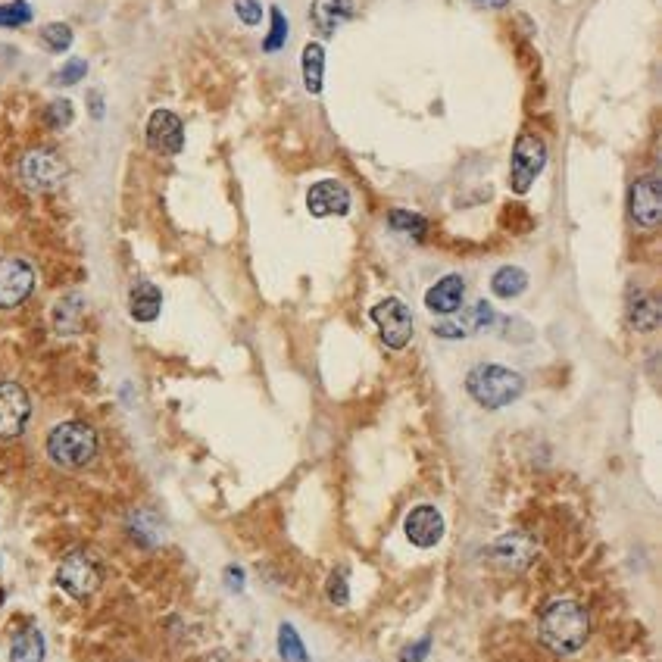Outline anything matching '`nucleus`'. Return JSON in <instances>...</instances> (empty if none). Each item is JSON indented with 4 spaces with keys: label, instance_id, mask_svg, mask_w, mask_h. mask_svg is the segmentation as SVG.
<instances>
[{
    "label": "nucleus",
    "instance_id": "nucleus-33",
    "mask_svg": "<svg viewBox=\"0 0 662 662\" xmlns=\"http://www.w3.org/2000/svg\"><path fill=\"white\" fill-rule=\"evenodd\" d=\"M428 653H431V638H419L416 644H410L400 653V662H425Z\"/></svg>",
    "mask_w": 662,
    "mask_h": 662
},
{
    "label": "nucleus",
    "instance_id": "nucleus-37",
    "mask_svg": "<svg viewBox=\"0 0 662 662\" xmlns=\"http://www.w3.org/2000/svg\"><path fill=\"white\" fill-rule=\"evenodd\" d=\"M475 7H485V10H503L509 0H472Z\"/></svg>",
    "mask_w": 662,
    "mask_h": 662
},
{
    "label": "nucleus",
    "instance_id": "nucleus-18",
    "mask_svg": "<svg viewBox=\"0 0 662 662\" xmlns=\"http://www.w3.org/2000/svg\"><path fill=\"white\" fill-rule=\"evenodd\" d=\"M163 310V294L157 285L150 282H138L132 291H129V313L135 322H154Z\"/></svg>",
    "mask_w": 662,
    "mask_h": 662
},
{
    "label": "nucleus",
    "instance_id": "nucleus-28",
    "mask_svg": "<svg viewBox=\"0 0 662 662\" xmlns=\"http://www.w3.org/2000/svg\"><path fill=\"white\" fill-rule=\"evenodd\" d=\"M32 7L25 0H10V4L0 7V29H22V25L32 22Z\"/></svg>",
    "mask_w": 662,
    "mask_h": 662
},
{
    "label": "nucleus",
    "instance_id": "nucleus-34",
    "mask_svg": "<svg viewBox=\"0 0 662 662\" xmlns=\"http://www.w3.org/2000/svg\"><path fill=\"white\" fill-rule=\"evenodd\" d=\"M435 335H438V338H447V341H460V338H466V331L460 328V322H456V319H447V322H438V325H435Z\"/></svg>",
    "mask_w": 662,
    "mask_h": 662
},
{
    "label": "nucleus",
    "instance_id": "nucleus-30",
    "mask_svg": "<svg viewBox=\"0 0 662 662\" xmlns=\"http://www.w3.org/2000/svg\"><path fill=\"white\" fill-rule=\"evenodd\" d=\"M85 72H88V63H85V60H69V63H63L60 72L54 75V85H60V88L79 85V82L85 79Z\"/></svg>",
    "mask_w": 662,
    "mask_h": 662
},
{
    "label": "nucleus",
    "instance_id": "nucleus-4",
    "mask_svg": "<svg viewBox=\"0 0 662 662\" xmlns=\"http://www.w3.org/2000/svg\"><path fill=\"white\" fill-rule=\"evenodd\" d=\"M66 160L57 154L54 147H32L25 150L19 166H16V175L22 188H29L32 194H47V191H57L63 182H66Z\"/></svg>",
    "mask_w": 662,
    "mask_h": 662
},
{
    "label": "nucleus",
    "instance_id": "nucleus-21",
    "mask_svg": "<svg viewBox=\"0 0 662 662\" xmlns=\"http://www.w3.org/2000/svg\"><path fill=\"white\" fill-rule=\"evenodd\" d=\"M10 662H44V638L38 628H22L10 644Z\"/></svg>",
    "mask_w": 662,
    "mask_h": 662
},
{
    "label": "nucleus",
    "instance_id": "nucleus-31",
    "mask_svg": "<svg viewBox=\"0 0 662 662\" xmlns=\"http://www.w3.org/2000/svg\"><path fill=\"white\" fill-rule=\"evenodd\" d=\"M235 13L244 25H250V29H257V25L263 22V4L260 0H235Z\"/></svg>",
    "mask_w": 662,
    "mask_h": 662
},
{
    "label": "nucleus",
    "instance_id": "nucleus-16",
    "mask_svg": "<svg viewBox=\"0 0 662 662\" xmlns=\"http://www.w3.org/2000/svg\"><path fill=\"white\" fill-rule=\"evenodd\" d=\"M85 313H88V303L79 291H69L54 303V313H50V322H54V331L63 338L69 335H79L82 325H85Z\"/></svg>",
    "mask_w": 662,
    "mask_h": 662
},
{
    "label": "nucleus",
    "instance_id": "nucleus-2",
    "mask_svg": "<svg viewBox=\"0 0 662 662\" xmlns=\"http://www.w3.org/2000/svg\"><path fill=\"white\" fill-rule=\"evenodd\" d=\"M97 450H100L97 431L88 422H79V419L60 422V425L50 428V435H47L50 463L66 469V472H79V469L91 466Z\"/></svg>",
    "mask_w": 662,
    "mask_h": 662
},
{
    "label": "nucleus",
    "instance_id": "nucleus-6",
    "mask_svg": "<svg viewBox=\"0 0 662 662\" xmlns=\"http://www.w3.org/2000/svg\"><path fill=\"white\" fill-rule=\"evenodd\" d=\"M372 322L378 328L381 341L391 350H403L410 347L413 335H416V325H413V313L410 307L400 300V297H385L381 303L372 307Z\"/></svg>",
    "mask_w": 662,
    "mask_h": 662
},
{
    "label": "nucleus",
    "instance_id": "nucleus-3",
    "mask_svg": "<svg viewBox=\"0 0 662 662\" xmlns=\"http://www.w3.org/2000/svg\"><path fill=\"white\" fill-rule=\"evenodd\" d=\"M469 397L485 410H503L525 394V378L500 363H481L466 375Z\"/></svg>",
    "mask_w": 662,
    "mask_h": 662
},
{
    "label": "nucleus",
    "instance_id": "nucleus-11",
    "mask_svg": "<svg viewBox=\"0 0 662 662\" xmlns=\"http://www.w3.org/2000/svg\"><path fill=\"white\" fill-rule=\"evenodd\" d=\"M144 138H147L150 150H157V154H163V157H175L185 150V122L172 110H154L147 119Z\"/></svg>",
    "mask_w": 662,
    "mask_h": 662
},
{
    "label": "nucleus",
    "instance_id": "nucleus-15",
    "mask_svg": "<svg viewBox=\"0 0 662 662\" xmlns=\"http://www.w3.org/2000/svg\"><path fill=\"white\" fill-rule=\"evenodd\" d=\"M463 300H466V282L463 275H444L441 282H435L425 294V307L435 313V316H453L463 310Z\"/></svg>",
    "mask_w": 662,
    "mask_h": 662
},
{
    "label": "nucleus",
    "instance_id": "nucleus-7",
    "mask_svg": "<svg viewBox=\"0 0 662 662\" xmlns=\"http://www.w3.org/2000/svg\"><path fill=\"white\" fill-rule=\"evenodd\" d=\"M547 166V147L541 138L522 135L513 147V163H509V188L516 194H528L531 185L538 182V175Z\"/></svg>",
    "mask_w": 662,
    "mask_h": 662
},
{
    "label": "nucleus",
    "instance_id": "nucleus-1",
    "mask_svg": "<svg viewBox=\"0 0 662 662\" xmlns=\"http://www.w3.org/2000/svg\"><path fill=\"white\" fill-rule=\"evenodd\" d=\"M588 634H591V619L588 609L578 600H553L544 606V613L538 619V638L556 656L578 653L588 644Z\"/></svg>",
    "mask_w": 662,
    "mask_h": 662
},
{
    "label": "nucleus",
    "instance_id": "nucleus-35",
    "mask_svg": "<svg viewBox=\"0 0 662 662\" xmlns=\"http://www.w3.org/2000/svg\"><path fill=\"white\" fill-rule=\"evenodd\" d=\"M225 581H228V588H232V591H241L244 588V572L235 569V566H228L225 569Z\"/></svg>",
    "mask_w": 662,
    "mask_h": 662
},
{
    "label": "nucleus",
    "instance_id": "nucleus-20",
    "mask_svg": "<svg viewBox=\"0 0 662 662\" xmlns=\"http://www.w3.org/2000/svg\"><path fill=\"white\" fill-rule=\"evenodd\" d=\"M300 69H303V85L313 97L322 94V79H325V47L319 41H310L300 54Z\"/></svg>",
    "mask_w": 662,
    "mask_h": 662
},
{
    "label": "nucleus",
    "instance_id": "nucleus-8",
    "mask_svg": "<svg viewBox=\"0 0 662 662\" xmlns=\"http://www.w3.org/2000/svg\"><path fill=\"white\" fill-rule=\"evenodd\" d=\"M35 266L22 257H4L0 260V310H16L35 291Z\"/></svg>",
    "mask_w": 662,
    "mask_h": 662
},
{
    "label": "nucleus",
    "instance_id": "nucleus-29",
    "mask_svg": "<svg viewBox=\"0 0 662 662\" xmlns=\"http://www.w3.org/2000/svg\"><path fill=\"white\" fill-rule=\"evenodd\" d=\"M288 16L278 10V7H272V29H269V35H266V41H263V47H266V54H275V50H282L285 44H288Z\"/></svg>",
    "mask_w": 662,
    "mask_h": 662
},
{
    "label": "nucleus",
    "instance_id": "nucleus-24",
    "mask_svg": "<svg viewBox=\"0 0 662 662\" xmlns=\"http://www.w3.org/2000/svg\"><path fill=\"white\" fill-rule=\"evenodd\" d=\"M388 225L400 235H410L413 241H422L425 232H428V222L419 216V213H410V210H391L388 213Z\"/></svg>",
    "mask_w": 662,
    "mask_h": 662
},
{
    "label": "nucleus",
    "instance_id": "nucleus-22",
    "mask_svg": "<svg viewBox=\"0 0 662 662\" xmlns=\"http://www.w3.org/2000/svg\"><path fill=\"white\" fill-rule=\"evenodd\" d=\"M525 288H528V275H525V269H519V266H503V269H497L494 278H491V291H494V297H500V300H513V297L525 294Z\"/></svg>",
    "mask_w": 662,
    "mask_h": 662
},
{
    "label": "nucleus",
    "instance_id": "nucleus-5",
    "mask_svg": "<svg viewBox=\"0 0 662 662\" xmlns=\"http://www.w3.org/2000/svg\"><path fill=\"white\" fill-rule=\"evenodd\" d=\"M100 581H104V572H100V563L85 553V550H72L60 559L57 566V584L63 588V594H69L72 600H88Z\"/></svg>",
    "mask_w": 662,
    "mask_h": 662
},
{
    "label": "nucleus",
    "instance_id": "nucleus-27",
    "mask_svg": "<svg viewBox=\"0 0 662 662\" xmlns=\"http://www.w3.org/2000/svg\"><path fill=\"white\" fill-rule=\"evenodd\" d=\"M72 119H75V107H72V100H66V97L50 100L47 110H44V122H47V129H54V132L69 129Z\"/></svg>",
    "mask_w": 662,
    "mask_h": 662
},
{
    "label": "nucleus",
    "instance_id": "nucleus-10",
    "mask_svg": "<svg viewBox=\"0 0 662 662\" xmlns=\"http://www.w3.org/2000/svg\"><path fill=\"white\" fill-rule=\"evenodd\" d=\"M32 416V400L16 381H0V438H19Z\"/></svg>",
    "mask_w": 662,
    "mask_h": 662
},
{
    "label": "nucleus",
    "instance_id": "nucleus-25",
    "mask_svg": "<svg viewBox=\"0 0 662 662\" xmlns=\"http://www.w3.org/2000/svg\"><path fill=\"white\" fill-rule=\"evenodd\" d=\"M460 328L466 331V335H475V331H485V328H491L494 322H497V316H494V307L491 303H485V300H478L475 307L469 310V313H463L460 319Z\"/></svg>",
    "mask_w": 662,
    "mask_h": 662
},
{
    "label": "nucleus",
    "instance_id": "nucleus-9",
    "mask_svg": "<svg viewBox=\"0 0 662 662\" xmlns=\"http://www.w3.org/2000/svg\"><path fill=\"white\" fill-rule=\"evenodd\" d=\"M659 216H662V185L656 172H647L628 188V219L638 228H656Z\"/></svg>",
    "mask_w": 662,
    "mask_h": 662
},
{
    "label": "nucleus",
    "instance_id": "nucleus-13",
    "mask_svg": "<svg viewBox=\"0 0 662 662\" xmlns=\"http://www.w3.org/2000/svg\"><path fill=\"white\" fill-rule=\"evenodd\" d=\"M444 528H447V525H444L441 509H438V506H428V503L413 506L410 513H406V519H403L406 541H410L413 547H422V550L438 547L441 538H444Z\"/></svg>",
    "mask_w": 662,
    "mask_h": 662
},
{
    "label": "nucleus",
    "instance_id": "nucleus-23",
    "mask_svg": "<svg viewBox=\"0 0 662 662\" xmlns=\"http://www.w3.org/2000/svg\"><path fill=\"white\" fill-rule=\"evenodd\" d=\"M278 656H282L285 662H310V653H307V647H303L294 625L278 628Z\"/></svg>",
    "mask_w": 662,
    "mask_h": 662
},
{
    "label": "nucleus",
    "instance_id": "nucleus-36",
    "mask_svg": "<svg viewBox=\"0 0 662 662\" xmlns=\"http://www.w3.org/2000/svg\"><path fill=\"white\" fill-rule=\"evenodd\" d=\"M88 104H91V116H94V119L104 116V100H100V94H97V91H91V94H88Z\"/></svg>",
    "mask_w": 662,
    "mask_h": 662
},
{
    "label": "nucleus",
    "instance_id": "nucleus-32",
    "mask_svg": "<svg viewBox=\"0 0 662 662\" xmlns=\"http://www.w3.org/2000/svg\"><path fill=\"white\" fill-rule=\"evenodd\" d=\"M328 600L335 606H347L350 603V588H347V572H335L328 578Z\"/></svg>",
    "mask_w": 662,
    "mask_h": 662
},
{
    "label": "nucleus",
    "instance_id": "nucleus-26",
    "mask_svg": "<svg viewBox=\"0 0 662 662\" xmlns=\"http://www.w3.org/2000/svg\"><path fill=\"white\" fill-rule=\"evenodd\" d=\"M41 44L50 50V54H66L72 47V29L66 22H50L41 29Z\"/></svg>",
    "mask_w": 662,
    "mask_h": 662
},
{
    "label": "nucleus",
    "instance_id": "nucleus-38",
    "mask_svg": "<svg viewBox=\"0 0 662 662\" xmlns=\"http://www.w3.org/2000/svg\"><path fill=\"white\" fill-rule=\"evenodd\" d=\"M0 603H4V591H0Z\"/></svg>",
    "mask_w": 662,
    "mask_h": 662
},
{
    "label": "nucleus",
    "instance_id": "nucleus-17",
    "mask_svg": "<svg viewBox=\"0 0 662 662\" xmlns=\"http://www.w3.org/2000/svg\"><path fill=\"white\" fill-rule=\"evenodd\" d=\"M310 19L319 35L331 38L347 19H353V0H313Z\"/></svg>",
    "mask_w": 662,
    "mask_h": 662
},
{
    "label": "nucleus",
    "instance_id": "nucleus-19",
    "mask_svg": "<svg viewBox=\"0 0 662 662\" xmlns=\"http://www.w3.org/2000/svg\"><path fill=\"white\" fill-rule=\"evenodd\" d=\"M628 322L638 331H656L659 328V300L647 291H634L628 297Z\"/></svg>",
    "mask_w": 662,
    "mask_h": 662
},
{
    "label": "nucleus",
    "instance_id": "nucleus-14",
    "mask_svg": "<svg viewBox=\"0 0 662 662\" xmlns=\"http://www.w3.org/2000/svg\"><path fill=\"white\" fill-rule=\"evenodd\" d=\"M307 210L316 219H328V216H347L350 213V191L335 182V178H322L307 191Z\"/></svg>",
    "mask_w": 662,
    "mask_h": 662
},
{
    "label": "nucleus",
    "instance_id": "nucleus-12",
    "mask_svg": "<svg viewBox=\"0 0 662 662\" xmlns=\"http://www.w3.org/2000/svg\"><path fill=\"white\" fill-rule=\"evenodd\" d=\"M491 559L503 569V572H525L534 563V553H538V544H534L531 534L525 531H506L491 544Z\"/></svg>",
    "mask_w": 662,
    "mask_h": 662
}]
</instances>
